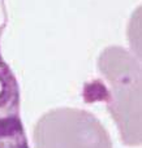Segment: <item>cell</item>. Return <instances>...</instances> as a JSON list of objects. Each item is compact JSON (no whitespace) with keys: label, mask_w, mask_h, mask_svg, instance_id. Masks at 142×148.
<instances>
[{"label":"cell","mask_w":142,"mask_h":148,"mask_svg":"<svg viewBox=\"0 0 142 148\" xmlns=\"http://www.w3.org/2000/svg\"><path fill=\"white\" fill-rule=\"evenodd\" d=\"M35 148H112L108 131L90 112L56 108L44 113L34 126Z\"/></svg>","instance_id":"7a4b0ae2"},{"label":"cell","mask_w":142,"mask_h":148,"mask_svg":"<svg viewBox=\"0 0 142 148\" xmlns=\"http://www.w3.org/2000/svg\"><path fill=\"white\" fill-rule=\"evenodd\" d=\"M4 27V26H3ZM3 27H0L1 35ZM0 148H30L20 116V87L0 52Z\"/></svg>","instance_id":"3957f363"},{"label":"cell","mask_w":142,"mask_h":148,"mask_svg":"<svg viewBox=\"0 0 142 148\" xmlns=\"http://www.w3.org/2000/svg\"><path fill=\"white\" fill-rule=\"evenodd\" d=\"M98 69L107 79L103 101L119 129L121 142L140 147L141 134V65L130 52L119 46L107 47L98 59Z\"/></svg>","instance_id":"6da1fadb"}]
</instances>
